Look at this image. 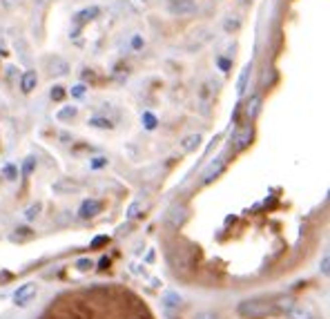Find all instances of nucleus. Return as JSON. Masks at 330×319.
<instances>
[{
  "mask_svg": "<svg viewBox=\"0 0 330 319\" xmlns=\"http://www.w3.org/2000/svg\"><path fill=\"white\" fill-rule=\"evenodd\" d=\"M130 268H132V272H134V275H138V277H143V279H152V275H149V272L145 270V266H143V264H132L130 266Z\"/></svg>",
  "mask_w": 330,
  "mask_h": 319,
  "instance_id": "obj_29",
  "label": "nucleus"
},
{
  "mask_svg": "<svg viewBox=\"0 0 330 319\" xmlns=\"http://www.w3.org/2000/svg\"><path fill=\"white\" fill-rule=\"evenodd\" d=\"M239 312L248 319H261L266 315H270L272 312V306H268V303H261V301H243L239 306Z\"/></svg>",
  "mask_w": 330,
  "mask_h": 319,
  "instance_id": "obj_2",
  "label": "nucleus"
},
{
  "mask_svg": "<svg viewBox=\"0 0 330 319\" xmlns=\"http://www.w3.org/2000/svg\"><path fill=\"white\" fill-rule=\"evenodd\" d=\"M241 3H243V5H248V3H252V0H241Z\"/></svg>",
  "mask_w": 330,
  "mask_h": 319,
  "instance_id": "obj_39",
  "label": "nucleus"
},
{
  "mask_svg": "<svg viewBox=\"0 0 330 319\" xmlns=\"http://www.w3.org/2000/svg\"><path fill=\"white\" fill-rule=\"evenodd\" d=\"M74 266H76V268H78V270L85 272V270H92V268H94V261H92L90 257H82V259H78Z\"/></svg>",
  "mask_w": 330,
  "mask_h": 319,
  "instance_id": "obj_30",
  "label": "nucleus"
},
{
  "mask_svg": "<svg viewBox=\"0 0 330 319\" xmlns=\"http://www.w3.org/2000/svg\"><path fill=\"white\" fill-rule=\"evenodd\" d=\"M76 114H78V107L67 105V107H63V110H58V112H56V118L65 123V121H71V118H76Z\"/></svg>",
  "mask_w": 330,
  "mask_h": 319,
  "instance_id": "obj_16",
  "label": "nucleus"
},
{
  "mask_svg": "<svg viewBox=\"0 0 330 319\" xmlns=\"http://www.w3.org/2000/svg\"><path fill=\"white\" fill-rule=\"evenodd\" d=\"M201 141H203V138H201V134H190V136H185L183 141H181V150H183L185 154L194 152V150H197V147L201 145Z\"/></svg>",
  "mask_w": 330,
  "mask_h": 319,
  "instance_id": "obj_13",
  "label": "nucleus"
},
{
  "mask_svg": "<svg viewBox=\"0 0 330 319\" xmlns=\"http://www.w3.org/2000/svg\"><path fill=\"white\" fill-rule=\"evenodd\" d=\"M239 27H241V20L236 18V16H230V18L223 23V29H225L228 34H230V32H236Z\"/></svg>",
  "mask_w": 330,
  "mask_h": 319,
  "instance_id": "obj_28",
  "label": "nucleus"
},
{
  "mask_svg": "<svg viewBox=\"0 0 330 319\" xmlns=\"http://www.w3.org/2000/svg\"><path fill=\"white\" fill-rule=\"evenodd\" d=\"M143 210H145L143 201H134V203H130V208L125 210V217L127 219H136V217H141L143 214Z\"/></svg>",
  "mask_w": 330,
  "mask_h": 319,
  "instance_id": "obj_18",
  "label": "nucleus"
},
{
  "mask_svg": "<svg viewBox=\"0 0 330 319\" xmlns=\"http://www.w3.org/2000/svg\"><path fill=\"white\" fill-rule=\"evenodd\" d=\"M3 177L7 179V181H16L18 179V168L14 166V163H5L3 166Z\"/></svg>",
  "mask_w": 330,
  "mask_h": 319,
  "instance_id": "obj_20",
  "label": "nucleus"
},
{
  "mask_svg": "<svg viewBox=\"0 0 330 319\" xmlns=\"http://www.w3.org/2000/svg\"><path fill=\"white\" fill-rule=\"evenodd\" d=\"M252 141V125L248 123V125L239 127V130L234 132V136H232V143H234V150H243L248 147V143Z\"/></svg>",
  "mask_w": 330,
  "mask_h": 319,
  "instance_id": "obj_6",
  "label": "nucleus"
},
{
  "mask_svg": "<svg viewBox=\"0 0 330 319\" xmlns=\"http://www.w3.org/2000/svg\"><path fill=\"white\" fill-rule=\"evenodd\" d=\"M36 85H38V74H36V69H27L23 76H20V92H23V94L34 92Z\"/></svg>",
  "mask_w": 330,
  "mask_h": 319,
  "instance_id": "obj_8",
  "label": "nucleus"
},
{
  "mask_svg": "<svg viewBox=\"0 0 330 319\" xmlns=\"http://www.w3.org/2000/svg\"><path fill=\"white\" fill-rule=\"evenodd\" d=\"M328 264H330V259L326 255V257H323V261H321V272H323V275H328Z\"/></svg>",
  "mask_w": 330,
  "mask_h": 319,
  "instance_id": "obj_35",
  "label": "nucleus"
},
{
  "mask_svg": "<svg viewBox=\"0 0 330 319\" xmlns=\"http://www.w3.org/2000/svg\"><path fill=\"white\" fill-rule=\"evenodd\" d=\"M99 14H101V7H96V5H90V7H85V9H80V12H76L74 18H71V25H74V32H71V36L76 38V34H78L87 23H92L94 18H99Z\"/></svg>",
  "mask_w": 330,
  "mask_h": 319,
  "instance_id": "obj_1",
  "label": "nucleus"
},
{
  "mask_svg": "<svg viewBox=\"0 0 330 319\" xmlns=\"http://www.w3.org/2000/svg\"><path fill=\"white\" fill-rule=\"evenodd\" d=\"M259 110H261V99L259 96H252L250 101H248V105H245V114H248V118H257V114H259Z\"/></svg>",
  "mask_w": 330,
  "mask_h": 319,
  "instance_id": "obj_15",
  "label": "nucleus"
},
{
  "mask_svg": "<svg viewBox=\"0 0 330 319\" xmlns=\"http://www.w3.org/2000/svg\"><path fill=\"white\" fill-rule=\"evenodd\" d=\"M107 163H110L107 156H94L90 161V170H103V168H107Z\"/></svg>",
  "mask_w": 330,
  "mask_h": 319,
  "instance_id": "obj_27",
  "label": "nucleus"
},
{
  "mask_svg": "<svg viewBox=\"0 0 330 319\" xmlns=\"http://www.w3.org/2000/svg\"><path fill=\"white\" fill-rule=\"evenodd\" d=\"M194 319H219L214 315V312H205V310H201V312H197V315H194Z\"/></svg>",
  "mask_w": 330,
  "mask_h": 319,
  "instance_id": "obj_33",
  "label": "nucleus"
},
{
  "mask_svg": "<svg viewBox=\"0 0 330 319\" xmlns=\"http://www.w3.org/2000/svg\"><path fill=\"white\" fill-rule=\"evenodd\" d=\"M87 125L94 127V130H112L114 123H112L110 118H105V116H92L90 121H87Z\"/></svg>",
  "mask_w": 330,
  "mask_h": 319,
  "instance_id": "obj_14",
  "label": "nucleus"
},
{
  "mask_svg": "<svg viewBox=\"0 0 330 319\" xmlns=\"http://www.w3.org/2000/svg\"><path fill=\"white\" fill-rule=\"evenodd\" d=\"M36 166H38V161H36V156H27L23 163V177H32Z\"/></svg>",
  "mask_w": 330,
  "mask_h": 319,
  "instance_id": "obj_21",
  "label": "nucleus"
},
{
  "mask_svg": "<svg viewBox=\"0 0 330 319\" xmlns=\"http://www.w3.org/2000/svg\"><path fill=\"white\" fill-rule=\"evenodd\" d=\"M288 317H290V319H314L310 308L301 306V303H295V306H292V310L288 312Z\"/></svg>",
  "mask_w": 330,
  "mask_h": 319,
  "instance_id": "obj_12",
  "label": "nucleus"
},
{
  "mask_svg": "<svg viewBox=\"0 0 330 319\" xmlns=\"http://www.w3.org/2000/svg\"><path fill=\"white\" fill-rule=\"evenodd\" d=\"M130 3H136V12L143 7H147V0H130Z\"/></svg>",
  "mask_w": 330,
  "mask_h": 319,
  "instance_id": "obj_36",
  "label": "nucleus"
},
{
  "mask_svg": "<svg viewBox=\"0 0 330 319\" xmlns=\"http://www.w3.org/2000/svg\"><path fill=\"white\" fill-rule=\"evenodd\" d=\"M101 210H103V203L99 201V199H85V201L80 203V208H78V217L80 219H92V217H96V214H101Z\"/></svg>",
  "mask_w": 330,
  "mask_h": 319,
  "instance_id": "obj_5",
  "label": "nucleus"
},
{
  "mask_svg": "<svg viewBox=\"0 0 330 319\" xmlns=\"http://www.w3.org/2000/svg\"><path fill=\"white\" fill-rule=\"evenodd\" d=\"M292 306H295V299L292 297H281L279 303H277V310H281V312H290L292 310Z\"/></svg>",
  "mask_w": 330,
  "mask_h": 319,
  "instance_id": "obj_22",
  "label": "nucleus"
},
{
  "mask_svg": "<svg viewBox=\"0 0 330 319\" xmlns=\"http://www.w3.org/2000/svg\"><path fill=\"white\" fill-rule=\"evenodd\" d=\"M38 295V284H34V281H29V284H23L18 286V290L14 292V303L20 308H25L29 301L34 299V297Z\"/></svg>",
  "mask_w": 330,
  "mask_h": 319,
  "instance_id": "obj_4",
  "label": "nucleus"
},
{
  "mask_svg": "<svg viewBox=\"0 0 330 319\" xmlns=\"http://www.w3.org/2000/svg\"><path fill=\"white\" fill-rule=\"evenodd\" d=\"M130 47H132V51H141L145 47V38H143L141 34H134L132 40H130Z\"/></svg>",
  "mask_w": 330,
  "mask_h": 319,
  "instance_id": "obj_26",
  "label": "nucleus"
},
{
  "mask_svg": "<svg viewBox=\"0 0 330 319\" xmlns=\"http://www.w3.org/2000/svg\"><path fill=\"white\" fill-rule=\"evenodd\" d=\"M250 76H252V63H248L239 74V81H236V96H243L248 92V83H250Z\"/></svg>",
  "mask_w": 330,
  "mask_h": 319,
  "instance_id": "obj_10",
  "label": "nucleus"
},
{
  "mask_svg": "<svg viewBox=\"0 0 330 319\" xmlns=\"http://www.w3.org/2000/svg\"><path fill=\"white\" fill-rule=\"evenodd\" d=\"M0 5H3L5 9H14L16 5H20V0H0Z\"/></svg>",
  "mask_w": 330,
  "mask_h": 319,
  "instance_id": "obj_34",
  "label": "nucleus"
},
{
  "mask_svg": "<svg viewBox=\"0 0 330 319\" xmlns=\"http://www.w3.org/2000/svg\"><path fill=\"white\" fill-rule=\"evenodd\" d=\"M223 166H225V161H223V156H216L212 163L208 166V170H205L203 174H201V181L203 183H212L216 177L221 174V170H223Z\"/></svg>",
  "mask_w": 330,
  "mask_h": 319,
  "instance_id": "obj_7",
  "label": "nucleus"
},
{
  "mask_svg": "<svg viewBox=\"0 0 330 319\" xmlns=\"http://www.w3.org/2000/svg\"><path fill=\"white\" fill-rule=\"evenodd\" d=\"M181 301H183V297L179 295L177 290H172V288H168V290H163V295H161V303H163L165 308H177Z\"/></svg>",
  "mask_w": 330,
  "mask_h": 319,
  "instance_id": "obj_11",
  "label": "nucleus"
},
{
  "mask_svg": "<svg viewBox=\"0 0 330 319\" xmlns=\"http://www.w3.org/2000/svg\"><path fill=\"white\" fill-rule=\"evenodd\" d=\"M80 190V185L78 183H69V181H58V183H54V192H58V194H65V192H78Z\"/></svg>",
  "mask_w": 330,
  "mask_h": 319,
  "instance_id": "obj_17",
  "label": "nucleus"
},
{
  "mask_svg": "<svg viewBox=\"0 0 330 319\" xmlns=\"http://www.w3.org/2000/svg\"><path fill=\"white\" fill-rule=\"evenodd\" d=\"M49 74L51 76H67L69 74V63H67L65 58H60V56H54V58H49Z\"/></svg>",
  "mask_w": 330,
  "mask_h": 319,
  "instance_id": "obj_9",
  "label": "nucleus"
},
{
  "mask_svg": "<svg viewBox=\"0 0 330 319\" xmlns=\"http://www.w3.org/2000/svg\"><path fill=\"white\" fill-rule=\"evenodd\" d=\"M65 87H60V85H56V87H51V92H49V96H51V101H63L65 99Z\"/></svg>",
  "mask_w": 330,
  "mask_h": 319,
  "instance_id": "obj_31",
  "label": "nucleus"
},
{
  "mask_svg": "<svg viewBox=\"0 0 330 319\" xmlns=\"http://www.w3.org/2000/svg\"><path fill=\"white\" fill-rule=\"evenodd\" d=\"M40 210H43V203H34V205H29V208L25 210V219H27V221H34V219L40 214Z\"/></svg>",
  "mask_w": 330,
  "mask_h": 319,
  "instance_id": "obj_23",
  "label": "nucleus"
},
{
  "mask_svg": "<svg viewBox=\"0 0 330 319\" xmlns=\"http://www.w3.org/2000/svg\"><path fill=\"white\" fill-rule=\"evenodd\" d=\"M168 12L172 16H192L197 14V3L194 0H168Z\"/></svg>",
  "mask_w": 330,
  "mask_h": 319,
  "instance_id": "obj_3",
  "label": "nucleus"
},
{
  "mask_svg": "<svg viewBox=\"0 0 330 319\" xmlns=\"http://www.w3.org/2000/svg\"><path fill=\"white\" fill-rule=\"evenodd\" d=\"M216 67H219L223 74H228L232 69V58H225V56H216Z\"/></svg>",
  "mask_w": 330,
  "mask_h": 319,
  "instance_id": "obj_25",
  "label": "nucleus"
},
{
  "mask_svg": "<svg viewBox=\"0 0 330 319\" xmlns=\"http://www.w3.org/2000/svg\"><path fill=\"white\" fill-rule=\"evenodd\" d=\"M105 241H107V236H99V239H94V244H92V246H94V248H96V246L105 244Z\"/></svg>",
  "mask_w": 330,
  "mask_h": 319,
  "instance_id": "obj_37",
  "label": "nucleus"
},
{
  "mask_svg": "<svg viewBox=\"0 0 330 319\" xmlns=\"http://www.w3.org/2000/svg\"><path fill=\"white\" fill-rule=\"evenodd\" d=\"M141 121H143V127H145V130H156V125H158V121H156V116L152 114V112H143L141 114Z\"/></svg>",
  "mask_w": 330,
  "mask_h": 319,
  "instance_id": "obj_19",
  "label": "nucleus"
},
{
  "mask_svg": "<svg viewBox=\"0 0 330 319\" xmlns=\"http://www.w3.org/2000/svg\"><path fill=\"white\" fill-rule=\"evenodd\" d=\"M85 92H87L85 85H82V83H76V85L69 90V94L74 96V99H82V96H85Z\"/></svg>",
  "mask_w": 330,
  "mask_h": 319,
  "instance_id": "obj_32",
  "label": "nucleus"
},
{
  "mask_svg": "<svg viewBox=\"0 0 330 319\" xmlns=\"http://www.w3.org/2000/svg\"><path fill=\"white\" fill-rule=\"evenodd\" d=\"M183 219H185V210L183 208H174L172 212H170V221H172V225L183 223Z\"/></svg>",
  "mask_w": 330,
  "mask_h": 319,
  "instance_id": "obj_24",
  "label": "nucleus"
},
{
  "mask_svg": "<svg viewBox=\"0 0 330 319\" xmlns=\"http://www.w3.org/2000/svg\"><path fill=\"white\" fill-rule=\"evenodd\" d=\"M145 261H147V264H152V261H154V250H149V252H147Z\"/></svg>",
  "mask_w": 330,
  "mask_h": 319,
  "instance_id": "obj_38",
  "label": "nucleus"
}]
</instances>
